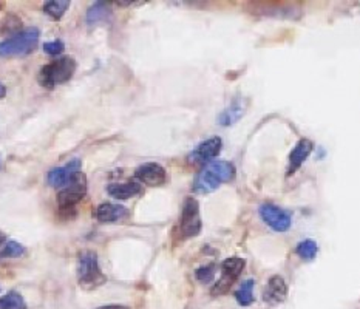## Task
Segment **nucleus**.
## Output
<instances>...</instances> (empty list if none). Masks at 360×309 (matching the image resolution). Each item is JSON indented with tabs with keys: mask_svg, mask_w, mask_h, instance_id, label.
Returning <instances> with one entry per match:
<instances>
[{
	"mask_svg": "<svg viewBox=\"0 0 360 309\" xmlns=\"http://www.w3.org/2000/svg\"><path fill=\"white\" fill-rule=\"evenodd\" d=\"M235 177V167L228 161H212L197 177L194 190L198 193L214 192L223 183H229Z\"/></svg>",
	"mask_w": 360,
	"mask_h": 309,
	"instance_id": "nucleus-1",
	"label": "nucleus"
},
{
	"mask_svg": "<svg viewBox=\"0 0 360 309\" xmlns=\"http://www.w3.org/2000/svg\"><path fill=\"white\" fill-rule=\"evenodd\" d=\"M0 309H27V303L21 294L8 292L0 299Z\"/></svg>",
	"mask_w": 360,
	"mask_h": 309,
	"instance_id": "nucleus-19",
	"label": "nucleus"
},
{
	"mask_svg": "<svg viewBox=\"0 0 360 309\" xmlns=\"http://www.w3.org/2000/svg\"><path fill=\"white\" fill-rule=\"evenodd\" d=\"M63 48H66V45H63V42L61 41H54V42H47L43 45V50L45 53L47 54H51V56H56V54H61Z\"/></svg>",
	"mask_w": 360,
	"mask_h": 309,
	"instance_id": "nucleus-22",
	"label": "nucleus"
},
{
	"mask_svg": "<svg viewBox=\"0 0 360 309\" xmlns=\"http://www.w3.org/2000/svg\"><path fill=\"white\" fill-rule=\"evenodd\" d=\"M312 150V143L308 139H300L295 147L292 149L291 154H289V169L288 175H292V173L299 169V167L305 163L306 158L310 157V153Z\"/></svg>",
	"mask_w": 360,
	"mask_h": 309,
	"instance_id": "nucleus-13",
	"label": "nucleus"
},
{
	"mask_svg": "<svg viewBox=\"0 0 360 309\" xmlns=\"http://www.w3.org/2000/svg\"><path fill=\"white\" fill-rule=\"evenodd\" d=\"M286 295H288V286H286V281L283 280V277L280 275L271 277L266 285L265 294H263V300H265L268 305H279L286 299Z\"/></svg>",
	"mask_w": 360,
	"mask_h": 309,
	"instance_id": "nucleus-11",
	"label": "nucleus"
},
{
	"mask_svg": "<svg viewBox=\"0 0 360 309\" xmlns=\"http://www.w3.org/2000/svg\"><path fill=\"white\" fill-rule=\"evenodd\" d=\"M37 42H39V30L33 27L25 28L6 41L0 42V56H27L36 50Z\"/></svg>",
	"mask_w": 360,
	"mask_h": 309,
	"instance_id": "nucleus-2",
	"label": "nucleus"
},
{
	"mask_svg": "<svg viewBox=\"0 0 360 309\" xmlns=\"http://www.w3.org/2000/svg\"><path fill=\"white\" fill-rule=\"evenodd\" d=\"M78 279L82 288L93 289L104 283V275L101 272L98 255L94 252H82L78 261Z\"/></svg>",
	"mask_w": 360,
	"mask_h": 309,
	"instance_id": "nucleus-4",
	"label": "nucleus"
},
{
	"mask_svg": "<svg viewBox=\"0 0 360 309\" xmlns=\"http://www.w3.org/2000/svg\"><path fill=\"white\" fill-rule=\"evenodd\" d=\"M108 16H110V5L106 2H98L88 10L87 23L90 27H94V25L104 22Z\"/></svg>",
	"mask_w": 360,
	"mask_h": 309,
	"instance_id": "nucleus-16",
	"label": "nucleus"
},
{
	"mask_svg": "<svg viewBox=\"0 0 360 309\" xmlns=\"http://www.w3.org/2000/svg\"><path fill=\"white\" fill-rule=\"evenodd\" d=\"M23 254V246L17 241H8L0 250V259H16Z\"/></svg>",
	"mask_w": 360,
	"mask_h": 309,
	"instance_id": "nucleus-21",
	"label": "nucleus"
},
{
	"mask_svg": "<svg viewBox=\"0 0 360 309\" xmlns=\"http://www.w3.org/2000/svg\"><path fill=\"white\" fill-rule=\"evenodd\" d=\"M127 215V209L119 204L104 203L96 208L94 218L101 223H114L122 220Z\"/></svg>",
	"mask_w": 360,
	"mask_h": 309,
	"instance_id": "nucleus-14",
	"label": "nucleus"
},
{
	"mask_svg": "<svg viewBox=\"0 0 360 309\" xmlns=\"http://www.w3.org/2000/svg\"><path fill=\"white\" fill-rule=\"evenodd\" d=\"M5 94H6V88H5L3 83H0V99L5 98Z\"/></svg>",
	"mask_w": 360,
	"mask_h": 309,
	"instance_id": "nucleus-25",
	"label": "nucleus"
},
{
	"mask_svg": "<svg viewBox=\"0 0 360 309\" xmlns=\"http://www.w3.org/2000/svg\"><path fill=\"white\" fill-rule=\"evenodd\" d=\"M70 6L68 0H50V2L43 3V11L47 12L50 17L53 19H61L63 14H66L67 8Z\"/></svg>",
	"mask_w": 360,
	"mask_h": 309,
	"instance_id": "nucleus-18",
	"label": "nucleus"
},
{
	"mask_svg": "<svg viewBox=\"0 0 360 309\" xmlns=\"http://www.w3.org/2000/svg\"><path fill=\"white\" fill-rule=\"evenodd\" d=\"M76 62L72 57H61L53 61L48 66L42 67L39 73V82L45 88H54L57 83H63L70 81L74 74Z\"/></svg>",
	"mask_w": 360,
	"mask_h": 309,
	"instance_id": "nucleus-3",
	"label": "nucleus"
},
{
	"mask_svg": "<svg viewBox=\"0 0 360 309\" xmlns=\"http://www.w3.org/2000/svg\"><path fill=\"white\" fill-rule=\"evenodd\" d=\"M260 218L269 228L277 232H286L291 228V215L274 204L260 206Z\"/></svg>",
	"mask_w": 360,
	"mask_h": 309,
	"instance_id": "nucleus-8",
	"label": "nucleus"
},
{
	"mask_svg": "<svg viewBox=\"0 0 360 309\" xmlns=\"http://www.w3.org/2000/svg\"><path fill=\"white\" fill-rule=\"evenodd\" d=\"M201 230V217L200 206L194 198H188L183 208L181 217V232L184 237H195Z\"/></svg>",
	"mask_w": 360,
	"mask_h": 309,
	"instance_id": "nucleus-7",
	"label": "nucleus"
},
{
	"mask_svg": "<svg viewBox=\"0 0 360 309\" xmlns=\"http://www.w3.org/2000/svg\"><path fill=\"white\" fill-rule=\"evenodd\" d=\"M3 241H5V235L2 234V232H0V246H2Z\"/></svg>",
	"mask_w": 360,
	"mask_h": 309,
	"instance_id": "nucleus-26",
	"label": "nucleus"
},
{
	"mask_svg": "<svg viewBox=\"0 0 360 309\" xmlns=\"http://www.w3.org/2000/svg\"><path fill=\"white\" fill-rule=\"evenodd\" d=\"M243 269H244V260L239 259V257H232V259L224 260L221 265L223 275H221V279L217 281L214 289H212V294L220 295V294L228 292L229 288L234 285V281L240 277Z\"/></svg>",
	"mask_w": 360,
	"mask_h": 309,
	"instance_id": "nucleus-6",
	"label": "nucleus"
},
{
	"mask_svg": "<svg viewBox=\"0 0 360 309\" xmlns=\"http://www.w3.org/2000/svg\"><path fill=\"white\" fill-rule=\"evenodd\" d=\"M134 177H137L141 183L157 188V186L164 184L166 170L164 167H161L157 163H147L139 167L137 173H134Z\"/></svg>",
	"mask_w": 360,
	"mask_h": 309,
	"instance_id": "nucleus-10",
	"label": "nucleus"
},
{
	"mask_svg": "<svg viewBox=\"0 0 360 309\" xmlns=\"http://www.w3.org/2000/svg\"><path fill=\"white\" fill-rule=\"evenodd\" d=\"M108 195L117 199H130L141 193V186L138 183H124V184H110L107 188Z\"/></svg>",
	"mask_w": 360,
	"mask_h": 309,
	"instance_id": "nucleus-15",
	"label": "nucleus"
},
{
	"mask_svg": "<svg viewBox=\"0 0 360 309\" xmlns=\"http://www.w3.org/2000/svg\"><path fill=\"white\" fill-rule=\"evenodd\" d=\"M81 169V161L79 159H73L66 167H57V169H53L48 173V183L53 186V188L62 189L66 186L72 177L74 175L76 172H79Z\"/></svg>",
	"mask_w": 360,
	"mask_h": 309,
	"instance_id": "nucleus-12",
	"label": "nucleus"
},
{
	"mask_svg": "<svg viewBox=\"0 0 360 309\" xmlns=\"http://www.w3.org/2000/svg\"><path fill=\"white\" fill-rule=\"evenodd\" d=\"M237 301L241 306H249L254 303V280H246L241 283V286L239 288V291L235 292Z\"/></svg>",
	"mask_w": 360,
	"mask_h": 309,
	"instance_id": "nucleus-17",
	"label": "nucleus"
},
{
	"mask_svg": "<svg viewBox=\"0 0 360 309\" xmlns=\"http://www.w3.org/2000/svg\"><path fill=\"white\" fill-rule=\"evenodd\" d=\"M195 277L198 281L201 283H210L212 279H214V269H212L210 266H204V268H200L195 272Z\"/></svg>",
	"mask_w": 360,
	"mask_h": 309,
	"instance_id": "nucleus-23",
	"label": "nucleus"
},
{
	"mask_svg": "<svg viewBox=\"0 0 360 309\" xmlns=\"http://www.w3.org/2000/svg\"><path fill=\"white\" fill-rule=\"evenodd\" d=\"M221 147L223 141L218 137L206 139L190 153V161L195 164H209L212 163V159L218 157V153L221 152Z\"/></svg>",
	"mask_w": 360,
	"mask_h": 309,
	"instance_id": "nucleus-9",
	"label": "nucleus"
},
{
	"mask_svg": "<svg viewBox=\"0 0 360 309\" xmlns=\"http://www.w3.org/2000/svg\"><path fill=\"white\" fill-rule=\"evenodd\" d=\"M317 243L312 240H305L299 243L297 246V254L301 257L303 260H312L314 257L317 255Z\"/></svg>",
	"mask_w": 360,
	"mask_h": 309,
	"instance_id": "nucleus-20",
	"label": "nucleus"
},
{
	"mask_svg": "<svg viewBox=\"0 0 360 309\" xmlns=\"http://www.w3.org/2000/svg\"><path fill=\"white\" fill-rule=\"evenodd\" d=\"M86 193H87V178L79 170L74 173L72 179H70L62 189H59V193H57V203H59V208L62 210H70L81 201Z\"/></svg>",
	"mask_w": 360,
	"mask_h": 309,
	"instance_id": "nucleus-5",
	"label": "nucleus"
},
{
	"mask_svg": "<svg viewBox=\"0 0 360 309\" xmlns=\"http://www.w3.org/2000/svg\"><path fill=\"white\" fill-rule=\"evenodd\" d=\"M98 309H128L127 306H121V305H107V306H101Z\"/></svg>",
	"mask_w": 360,
	"mask_h": 309,
	"instance_id": "nucleus-24",
	"label": "nucleus"
}]
</instances>
